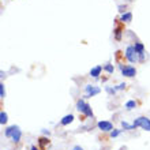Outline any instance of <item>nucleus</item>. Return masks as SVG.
<instances>
[{
    "mask_svg": "<svg viewBox=\"0 0 150 150\" xmlns=\"http://www.w3.org/2000/svg\"><path fill=\"white\" fill-rule=\"evenodd\" d=\"M126 59L128 60L130 63H135V62L139 59L138 52L135 51V47H132V45L127 47V49H126Z\"/></svg>",
    "mask_w": 150,
    "mask_h": 150,
    "instance_id": "f03ea898",
    "label": "nucleus"
},
{
    "mask_svg": "<svg viewBox=\"0 0 150 150\" xmlns=\"http://www.w3.org/2000/svg\"><path fill=\"white\" fill-rule=\"evenodd\" d=\"M127 8V6H119V11L120 12H124V10Z\"/></svg>",
    "mask_w": 150,
    "mask_h": 150,
    "instance_id": "b1692460",
    "label": "nucleus"
},
{
    "mask_svg": "<svg viewBox=\"0 0 150 150\" xmlns=\"http://www.w3.org/2000/svg\"><path fill=\"white\" fill-rule=\"evenodd\" d=\"M139 62H143L145 60V53H139Z\"/></svg>",
    "mask_w": 150,
    "mask_h": 150,
    "instance_id": "393cba45",
    "label": "nucleus"
},
{
    "mask_svg": "<svg viewBox=\"0 0 150 150\" xmlns=\"http://www.w3.org/2000/svg\"><path fill=\"white\" fill-rule=\"evenodd\" d=\"M115 38L117 40H122V33L124 32V23H122V25H119L117 23V26H116V28H115Z\"/></svg>",
    "mask_w": 150,
    "mask_h": 150,
    "instance_id": "39448f33",
    "label": "nucleus"
},
{
    "mask_svg": "<svg viewBox=\"0 0 150 150\" xmlns=\"http://www.w3.org/2000/svg\"><path fill=\"white\" fill-rule=\"evenodd\" d=\"M101 71H103V67H101V66H96L94 68L90 70V75L93 78H98V75L101 74Z\"/></svg>",
    "mask_w": 150,
    "mask_h": 150,
    "instance_id": "1a4fd4ad",
    "label": "nucleus"
},
{
    "mask_svg": "<svg viewBox=\"0 0 150 150\" xmlns=\"http://www.w3.org/2000/svg\"><path fill=\"white\" fill-rule=\"evenodd\" d=\"M4 96H6V91H4V85H0V97L4 98Z\"/></svg>",
    "mask_w": 150,
    "mask_h": 150,
    "instance_id": "aec40b11",
    "label": "nucleus"
},
{
    "mask_svg": "<svg viewBox=\"0 0 150 150\" xmlns=\"http://www.w3.org/2000/svg\"><path fill=\"white\" fill-rule=\"evenodd\" d=\"M98 128L103 131H111L113 127H112V123L111 122H98Z\"/></svg>",
    "mask_w": 150,
    "mask_h": 150,
    "instance_id": "423d86ee",
    "label": "nucleus"
},
{
    "mask_svg": "<svg viewBox=\"0 0 150 150\" xmlns=\"http://www.w3.org/2000/svg\"><path fill=\"white\" fill-rule=\"evenodd\" d=\"M120 70H122V74L127 78H132L137 75V70L132 66H120Z\"/></svg>",
    "mask_w": 150,
    "mask_h": 150,
    "instance_id": "7ed1b4c3",
    "label": "nucleus"
},
{
    "mask_svg": "<svg viewBox=\"0 0 150 150\" xmlns=\"http://www.w3.org/2000/svg\"><path fill=\"white\" fill-rule=\"evenodd\" d=\"M100 91H101V89L100 87H96V86H91V85H87L86 86V98H89V97H93V96L98 94Z\"/></svg>",
    "mask_w": 150,
    "mask_h": 150,
    "instance_id": "20e7f679",
    "label": "nucleus"
},
{
    "mask_svg": "<svg viewBox=\"0 0 150 150\" xmlns=\"http://www.w3.org/2000/svg\"><path fill=\"white\" fill-rule=\"evenodd\" d=\"M126 86H127L126 83H120V85H119V86L116 87V90H123V89H124Z\"/></svg>",
    "mask_w": 150,
    "mask_h": 150,
    "instance_id": "4be33fe9",
    "label": "nucleus"
},
{
    "mask_svg": "<svg viewBox=\"0 0 150 150\" xmlns=\"http://www.w3.org/2000/svg\"><path fill=\"white\" fill-rule=\"evenodd\" d=\"M135 51L138 52V55L139 53H145V47H143V44H141V42H135Z\"/></svg>",
    "mask_w": 150,
    "mask_h": 150,
    "instance_id": "ddd939ff",
    "label": "nucleus"
},
{
    "mask_svg": "<svg viewBox=\"0 0 150 150\" xmlns=\"http://www.w3.org/2000/svg\"><path fill=\"white\" fill-rule=\"evenodd\" d=\"M85 108H86V103H85V100H78V103H76V109L79 112H85Z\"/></svg>",
    "mask_w": 150,
    "mask_h": 150,
    "instance_id": "9b49d317",
    "label": "nucleus"
},
{
    "mask_svg": "<svg viewBox=\"0 0 150 150\" xmlns=\"http://www.w3.org/2000/svg\"><path fill=\"white\" fill-rule=\"evenodd\" d=\"M122 127L124 130H134V126H130L127 122H122Z\"/></svg>",
    "mask_w": 150,
    "mask_h": 150,
    "instance_id": "a211bd4d",
    "label": "nucleus"
},
{
    "mask_svg": "<svg viewBox=\"0 0 150 150\" xmlns=\"http://www.w3.org/2000/svg\"><path fill=\"white\" fill-rule=\"evenodd\" d=\"M72 150H83V149H82V147H81V146H75Z\"/></svg>",
    "mask_w": 150,
    "mask_h": 150,
    "instance_id": "a878e982",
    "label": "nucleus"
},
{
    "mask_svg": "<svg viewBox=\"0 0 150 150\" xmlns=\"http://www.w3.org/2000/svg\"><path fill=\"white\" fill-rule=\"evenodd\" d=\"M0 123H1V124H6V123H7V113H4V112L0 113Z\"/></svg>",
    "mask_w": 150,
    "mask_h": 150,
    "instance_id": "f3484780",
    "label": "nucleus"
},
{
    "mask_svg": "<svg viewBox=\"0 0 150 150\" xmlns=\"http://www.w3.org/2000/svg\"><path fill=\"white\" fill-rule=\"evenodd\" d=\"M16 128V126H11V127H8L7 130H6V137H8V138H11V135L12 132H14V130Z\"/></svg>",
    "mask_w": 150,
    "mask_h": 150,
    "instance_id": "2eb2a0df",
    "label": "nucleus"
},
{
    "mask_svg": "<svg viewBox=\"0 0 150 150\" xmlns=\"http://www.w3.org/2000/svg\"><path fill=\"white\" fill-rule=\"evenodd\" d=\"M119 134H120V130H113L111 132V137H112V138H115V137H117Z\"/></svg>",
    "mask_w": 150,
    "mask_h": 150,
    "instance_id": "412c9836",
    "label": "nucleus"
},
{
    "mask_svg": "<svg viewBox=\"0 0 150 150\" xmlns=\"http://www.w3.org/2000/svg\"><path fill=\"white\" fill-rule=\"evenodd\" d=\"M38 145L41 146V149L45 150L49 145H51V142H49V139L48 138H44V137H41V138H38Z\"/></svg>",
    "mask_w": 150,
    "mask_h": 150,
    "instance_id": "6e6552de",
    "label": "nucleus"
},
{
    "mask_svg": "<svg viewBox=\"0 0 150 150\" xmlns=\"http://www.w3.org/2000/svg\"><path fill=\"white\" fill-rule=\"evenodd\" d=\"M104 70L107 72H109V74H112V72H113V66H112V64H107V66L104 67Z\"/></svg>",
    "mask_w": 150,
    "mask_h": 150,
    "instance_id": "6ab92c4d",
    "label": "nucleus"
},
{
    "mask_svg": "<svg viewBox=\"0 0 150 150\" xmlns=\"http://www.w3.org/2000/svg\"><path fill=\"white\" fill-rule=\"evenodd\" d=\"M135 107H137V103H135V101H132V100H131V101H127V104H126L127 109H134Z\"/></svg>",
    "mask_w": 150,
    "mask_h": 150,
    "instance_id": "dca6fc26",
    "label": "nucleus"
},
{
    "mask_svg": "<svg viewBox=\"0 0 150 150\" xmlns=\"http://www.w3.org/2000/svg\"><path fill=\"white\" fill-rule=\"evenodd\" d=\"M32 150H38V149H37L36 146H32Z\"/></svg>",
    "mask_w": 150,
    "mask_h": 150,
    "instance_id": "bb28decb",
    "label": "nucleus"
},
{
    "mask_svg": "<svg viewBox=\"0 0 150 150\" xmlns=\"http://www.w3.org/2000/svg\"><path fill=\"white\" fill-rule=\"evenodd\" d=\"M132 126H134V128H137V127H142L143 130L150 131V119L145 117V116H141V117L135 119Z\"/></svg>",
    "mask_w": 150,
    "mask_h": 150,
    "instance_id": "f257e3e1",
    "label": "nucleus"
},
{
    "mask_svg": "<svg viewBox=\"0 0 150 150\" xmlns=\"http://www.w3.org/2000/svg\"><path fill=\"white\" fill-rule=\"evenodd\" d=\"M131 19H132V14H131V12H126V14H123L122 18H120V21H122L123 23H127V22H130Z\"/></svg>",
    "mask_w": 150,
    "mask_h": 150,
    "instance_id": "f8f14e48",
    "label": "nucleus"
},
{
    "mask_svg": "<svg viewBox=\"0 0 150 150\" xmlns=\"http://www.w3.org/2000/svg\"><path fill=\"white\" fill-rule=\"evenodd\" d=\"M107 91H108V93H111V94H115L116 89H111V87H107Z\"/></svg>",
    "mask_w": 150,
    "mask_h": 150,
    "instance_id": "5701e85b",
    "label": "nucleus"
},
{
    "mask_svg": "<svg viewBox=\"0 0 150 150\" xmlns=\"http://www.w3.org/2000/svg\"><path fill=\"white\" fill-rule=\"evenodd\" d=\"M72 120H74V115H67V116H64L63 119H62V126H67V124H70V123H72Z\"/></svg>",
    "mask_w": 150,
    "mask_h": 150,
    "instance_id": "9d476101",
    "label": "nucleus"
},
{
    "mask_svg": "<svg viewBox=\"0 0 150 150\" xmlns=\"http://www.w3.org/2000/svg\"><path fill=\"white\" fill-rule=\"evenodd\" d=\"M85 116H89V117H93V111H91V108L89 104H86V108H85Z\"/></svg>",
    "mask_w": 150,
    "mask_h": 150,
    "instance_id": "4468645a",
    "label": "nucleus"
},
{
    "mask_svg": "<svg viewBox=\"0 0 150 150\" xmlns=\"http://www.w3.org/2000/svg\"><path fill=\"white\" fill-rule=\"evenodd\" d=\"M21 135H22V132H21V130H19V127L16 126V128L14 130V132H12V135H11V139H12V142H15V143H18L21 141Z\"/></svg>",
    "mask_w": 150,
    "mask_h": 150,
    "instance_id": "0eeeda50",
    "label": "nucleus"
}]
</instances>
